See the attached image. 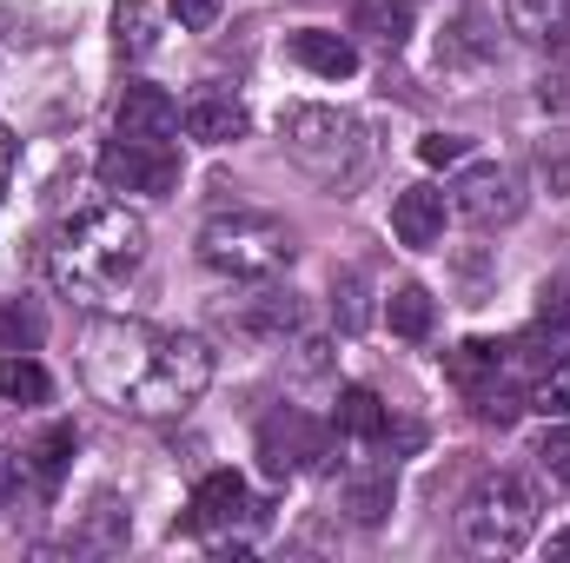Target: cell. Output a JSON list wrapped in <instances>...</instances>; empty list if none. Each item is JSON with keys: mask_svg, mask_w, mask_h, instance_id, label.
Returning a JSON list of instances; mask_svg holds the SVG:
<instances>
[{"mask_svg": "<svg viewBox=\"0 0 570 563\" xmlns=\"http://www.w3.org/2000/svg\"><path fill=\"white\" fill-rule=\"evenodd\" d=\"M87 385L134 418H173L206 398L213 385V352L193 332H166L146 318H100L80 345Z\"/></svg>", "mask_w": 570, "mask_h": 563, "instance_id": "obj_1", "label": "cell"}, {"mask_svg": "<svg viewBox=\"0 0 570 563\" xmlns=\"http://www.w3.org/2000/svg\"><path fill=\"white\" fill-rule=\"evenodd\" d=\"M146 259V219L127 206H87L73 213L53 246H47V273L67 298H107L140 273Z\"/></svg>", "mask_w": 570, "mask_h": 563, "instance_id": "obj_2", "label": "cell"}, {"mask_svg": "<svg viewBox=\"0 0 570 563\" xmlns=\"http://www.w3.org/2000/svg\"><path fill=\"white\" fill-rule=\"evenodd\" d=\"M279 140H285V152H292V166H305V172H312L318 186H332V192L358 186L365 166H372V134H365V120H352V113H338V107H285Z\"/></svg>", "mask_w": 570, "mask_h": 563, "instance_id": "obj_3", "label": "cell"}, {"mask_svg": "<svg viewBox=\"0 0 570 563\" xmlns=\"http://www.w3.org/2000/svg\"><path fill=\"white\" fill-rule=\"evenodd\" d=\"M458 531H464V544H471L478 557H518V551L531 544V531H538V497H531V484L511 477V471H491V477L464 497Z\"/></svg>", "mask_w": 570, "mask_h": 563, "instance_id": "obj_4", "label": "cell"}, {"mask_svg": "<svg viewBox=\"0 0 570 563\" xmlns=\"http://www.w3.org/2000/svg\"><path fill=\"white\" fill-rule=\"evenodd\" d=\"M199 259L226 279H273L292 266V233L273 213H219L199 233Z\"/></svg>", "mask_w": 570, "mask_h": 563, "instance_id": "obj_5", "label": "cell"}, {"mask_svg": "<svg viewBox=\"0 0 570 563\" xmlns=\"http://www.w3.org/2000/svg\"><path fill=\"white\" fill-rule=\"evenodd\" d=\"M100 179L114 186V192H153V199H166L173 186H179V152L173 146H146V140H107L100 152Z\"/></svg>", "mask_w": 570, "mask_h": 563, "instance_id": "obj_6", "label": "cell"}, {"mask_svg": "<svg viewBox=\"0 0 570 563\" xmlns=\"http://www.w3.org/2000/svg\"><path fill=\"white\" fill-rule=\"evenodd\" d=\"M259 457L273 477H298L325 457V424H312L305 412H273L259 424Z\"/></svg>", "mask_w": 570, "mask_h": 563, "instance_id": "obj_7", "label": "cell"}, {"mask_svg": "<svg viewBox=\"0 0 570 563\" xmlns=\"http://www.w3.org/2000/svg\"><path fill=\"white\" fill-rule=\"evenodd\" d=\"M458 213L471 219V226H511L518 213H524V186H518V172L511 166H471L464 179H458Z\"/></svg>", "mask_w": 570, "mask_h": 563, "instance_id": "obj_8", "label": "cell"}, {"mask_svg": "<svg viewBox=\"0 0 570 563\" xmlns=\"http://www.w3.org/2000/svg\"><path fill=\"white\" fill-rule=\"evenodd\" d=\"M239 517H253V491L239 471H206L199 491H193V511H186V531L213 537V531H233Z\"/></svg>", "mask_w": 570, "mask_h": 563, "instance_id": "obj_9", "label": "cell"}, {"mask_svg": "<svg viewBox=\"0 0 570 563\" xmlns=\"http://www.w3.org/2000/svg\"><path fill=\"white\" fill-rule=\"evenodd\" d=\"M114 134L120 140H146V146H173V134H179V100L166 87H127L120 93V113H114Z\"/></svg>", "mask_w": 570, "mask_h": 563, "instance_id": "obj_10", "label": "cell"}, {"mask_svg": "<svg viewBox=\"0 0 570 563\" xmlns=\"http://www.w3.org/2000/svg\"><path fill=\"white\" fill-rule=\"evenodd\" d=\"M491 53H498L491 13H484V0H464V7L444 20V33H438V67H484Z\"/></svg>", "mask_w": 570, "mask_h": 563, "instance_id": "obj_11", "label": "cell"}, {"mask_svg": "<svg viewBox=\"0 0 570 563\" xmlns=\"http://www.w3.org/2000/svg\"><path fill=\"white\" fill-rule=\"evenodd\" d=\"M392 497H399L392 464H352V471L338 477V511H345L352 524H385V517H392Z\"/></svg>", "mask_w": 570, "mask_h": 563, "instance_id": "obj_12", "label": "cell"}, {"mask_svg": "<svg viewBox=\"0 0 570 563\" xmlns=\"http://www.w3.org/2000/svg\"><path fill=\"white\" fill-rule=\"evenodd\" d=\"M392 239L412 246V253H431L444 239V192L438 186H405L392 199Z\"/></svg>", "mask_w": 570, "mask_h": 563, "instance_id": "obj_13", "label": "cell"}, {"mask_svg": "<svg viewBox=\"0 0 570 563\" xmlns=\"http://www.w3.org/2000/svg\"><path fill=\"white\" fill-rule=\"evenodd\" d=\"M285 53H292L305 73H318V80H352V73H358V47H352L345 33H332V27H298V33L285 40Z\"/></svg>", "mask_w": 570, "mask_h": 563, "instance_id": "obj_14", "label": "cell"}, {"mask_svg": "<svg viewBox=\"0 0 570 563\" xmlns=\"http://www.w3.org/2000/svg\"><path fill=\"white\" fill-rule=\"evenodd\" d=\"M504 365H511V345H498V338H464V345L451 352V385H458L464 398H484V392L504 378Z\"/></svg>", "mask_w": 570, "mask_h": 563, "instance_id": "obj_15", "label": "cell"}, {"mask_svg": "<svg viewBox=\"0 0 570 563\" xmlns=\"http://www.w3.org/2000/svg\"><path fill=\"white\" fill-rule=\"evenodd\" d=\"M246 107L233 100V93H199L193 107H186V134L199 146H233V140H246Z\"/></svg>", "mask_w": 570, "mask_h": 563, "instance_id": "obj_16", "label": "cell"}, {"mask_svg": "<svg viewBox=\"0 0 570 563\" xmlns=\"http://www.w3.org/2000/svg\"><path fill=\"white\" fill-rule=\"evenodd\" d=\"M352 33L379 53H399L412 40V0H352Z\"/></svg>", "mask_w": 570, "mask_h": 563, "instance_id": "obj_17", "label": "cell"}, {"mask_svg": "<svg viewBox=\"0 0 570 563\" xmlns=\"http://www.w3.org/2000/svg\"><path fill=\"white\" fill-rule=\"evenodd\" d=\"M431 318H438V305H431L425 285H392V298H385V325L399 332V338H431Z\"/></svg>", "mask_w": 570, "mask_h": 563, "instance_id": "obj_18", "label": "cell"}, {"mask_svg": "<svg viewBox=\"0 0 570 563\" xmlns=\"http://www.w3.org/2000/svg\"><path fill=\"white\" fill-rule=\"evenodd\" d=\"M338 431H345V437H358V444H379V437H392V418H385L379 392L352 385V392L338 398Z\"/></svg>", "mask_w": 570, "mask_h": 563, "instance_id": "obj_19", "label": "cell"}, {"mask_svg": "<svg viewBox=\"0 0 570 563\" xmlns=\"http://www.w3.org/2000/svg\"><path fill=\"white\" fill-rule=\"evenodd\" d=\"M114 47H120V60H146L159 47V20H153L146 0H120L114 7Z\"/></svg>", "mask_w": 570, "mask_h": 563, "instance_id": "obj_20", "label": "cell"}, {"mask_svg": "<svg viewBox=\"0 0 570 563\" xmlns=\"http://www.w3.org/2000/svg\"><path fill=\"white\" fill-rule=\"evenodd\" d=\"M504 13H511V27H518V33L551 40V33H564L570 0H504Z\"/></svg>", "mask_w": 570, "mask_h": 563, "instance_id": "obj_21", "label": "cell"}, {"mask_svg": "<svg viewBox=\"0 0 570 563\" xmlns=\"http://www.w3.org/2000/svg\"><path fill=\"white\" fill-rule=\"evenodd\" d=\"M47 392H53V378H47L33 358H0V398H13V405H47Z\"/></svg>", "mask_w": 570, "mask_h": 563, "instance_id": "obj_22", "label": "cell"}, {"mask_svg": "<svg viewBox=\"0 0 570 563\" xmlns=\"http://www.w3.org/2000/svg\"><path fill=\"white\" fill-rule=\"evenodd\" d=\"M531 412H544V418H570V358L551 352V365L538 372V385H531V398H524Z\"/></svg>", "mask_w": 570, "mask_h": 563, "instance_id": "obj_23", "label": "cell"}, {"mask_svg": "<svg viewBox=\"0 0 570 563\" xmlns=\"http://www.w3.org/2000/svg\"><path fill=\"white\" fill-rule=\"evenodd\" d=\"M47 338V318L27 305V298H0V345H20V352H33Z\"/></svg>", "mask_w": 570, "mask_h": 563, "instance_id": "obj_24", "label": "cell"}, {"mask_svg": "<svg viewBox=\"0 0 570 563\" xmlns=\"http://www.w3.org/2000/svg\"><path fill=\"white\" fill-rule=\"evenodd\" d=\"M298 325V298L292 292H266V298H253V312H246V332H259V338H285Z\"/></svg>", "mask_w": 570, "mask_h": 563, "instance_id": "obj_25", "label": "cell"}, {"mask_svg": "<svg viewBox=\"0 0 570 563\" xmlns=\"http://www.w3.org/2000/svg\"><path fill=\"white\" fill-rule=\"evenodd\" d=\"M332 312H338V332H365V325H372L365 273H358V266H352V273H338V285H332Z\"/></svg>", "mask_w": 570, "mask_h": 563, "instance_id": "obj_26", "label": "cell"}, {"mask_svg": "<svg viewBox=\"0 0 570 563\" xmlns=\"http://www.w3.org/2000/svg\"><path fill=\"white\" fill-rule=\"evenodd\" d=\"M67 457H73V424H53V431L33 444V477H40V491H53V484H60Z\"/></svg>", "mask_w": 570, "mask_h": 563, "instance_id": "obj_27", "label": "cell"}, {"mask_svg": "<svg viewBox=\"0 0 570 563\" xmlns=\"http://www.w3.org/2000/svg\"><path fill=\"white\" fill-rule=\"evenodd\" d=\"M538 172H544L551 199H570V140L564 134H551V140L538 146Z\"/></svg>", "mask_w": 570, "mask_h": 563, "instance_id": "obj_28", "label": "cell"}, {"mask_svg": "<svg viewBox=\"0 0 570 563\" xmlns=\"http://www.w3.org/2000/svg\"><path fill=\"white\" fill-rule=\"evenodd\" d=\"M538 332H551V338L570 332V279H551L538 292Z\"/></svg>", "mask_w": 570, "mask_h": 563, "instance_id": "obj_29", "label": "cell"}, {"mask_svg": "<svg viewBox=\"0 0 570 563\" xmlns=\"http://www.w3.org/2000/svg\"><path fill=\"white\" fill-rule=\"evenodd\" d=\"M531 457H538V471H544V477H558V484H570V431H544Z\"/></svg>", "mask_w": 570, "mask_h": 563, "instance_id": "obj_30", "label": "cell"}, {"mask_svg": "<svg viewBox=\"0 0 570 563\" xmlns=\"http://www.w3.org/2000/svg\"><path fill=\"white\" fill-rule=\"evenodd\" d=\"M464 152H471V140H458V134H425V140H419V159H425V166H458Z\"/></svg>", "mask_w": 570, "mask_h": 563, "instance_id": "obj_31", "label": "cell"}, {"mask_svg": "<svg viewBox=\"0 0 570 563\" xmlns=\"http://www.w3.org/2000/svg\"><path fill=\"white\" fill-rule=\"evenodd\" d=\"M166 7H173V20H179V27L206 33V27L219 20V7H226V0H166Z\"/></svg>", "mask_w": 570, "mask_h": 563, "instance_id": "obj_32", "label": "cell"}, {"mask_svg": "<svg viewBox=\"0 0 570 563\" xmlns=\"http://www.w3.org/2000/svg\"><path fill=\"white\" fill-rule=\"evenodd\" d=\"M7 179H13V134L0 127V199H7Z\"/></svg>", "mask_w": 570, "mask_h": 563, "instance_id": "obj_33", "label": "cell"}, {"mask_svg": "<svg viewBox=\"0 0 570 563\" xmlns=\"http://www.w3.org/2000/svg\"><path fill=\"white\" fill-rule=\"evenodd\" d=\"M544 107H570V80H544V93H538Z\"/></svg>", "mask_w": 570, "mask_h": 563, "instance_id": "obj_34", "label": "cell"}, {"mask_svg": "<svg viewBox=\"0 0 570 563\" xmlns=\"http://www.w3.org/2000/svg\"><path fill=\"white\" fill-rule=\"evenodd\" d=\"M544 551H551V557H570V531H558V537H551Z\"/></svg>", "mask_w": 570, "mask_h": 563, "instance_id": "obj_35", "label": "cell"}, {"mask_svg": "<svg viewBox=\"0 0 570 563\" xmlns=\"http://www.w3.org/2000/svg\"><path fill=\"white\" fill-rule=\"evenodd\" d=\"M7 491H13V471H0V497H7Z\"/></svg>", "mask_w": 570, "mask_h": 563, "instance_id": "obj_36", "label": "cell"}]
</instances>
